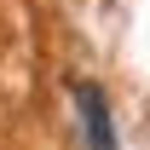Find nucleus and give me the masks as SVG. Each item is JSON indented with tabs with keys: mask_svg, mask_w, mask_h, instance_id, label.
Returning <instances> with one entry per match:
<instances>
[{
	"mask_svg": "<svg viewBox=\"0 0 150 150\" xmlns=\"http://www.w3.org/2000/svg\"><path fill=\"white\" fill-rule=\"evenodd\" d=\"M75 110L87 127V150H115V127H110V98L98 81H75Z\"/></svg>",
	"mask_w": 150,
	"mask_h": 150,
	"instance_id": "obj_1",
	"label": "nucleus"
}]
</instances>
